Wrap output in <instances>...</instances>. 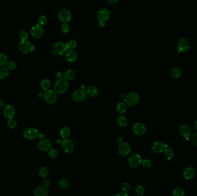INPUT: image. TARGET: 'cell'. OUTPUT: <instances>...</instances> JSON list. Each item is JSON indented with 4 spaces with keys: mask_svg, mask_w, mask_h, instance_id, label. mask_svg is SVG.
<instances>
[{
    "mask_svg": "<svg viewBox=\"0 0 197 196\" xmlns=\"http://www.w3.org/2000/svg\"><path fill=\"white\" fill-rule=\"evenodd\" d=\"M69 88V83L67 80L65 78H60L58 79L57 81L55 82L54 89V91L58 94H63L67 91Z\"/></svg>",
    "mask_w": 197,
    "mask_h": 196,
    "instance_id": "obj_1",
    "label": "cell"
},
{
    "mask_svg": "<svg viewBox=\"0 0 197 196\" xmlns=\"http://www.w3.org/2000/svg\"><path fill=\"white\" fill-rule=\"evenodd\" d=\"M18 48L21 53L24 54H28L34 51L35 47L32 43L26 40H21L18 44Z\"/></svg>",
    "mask_w": 197,
    "mask_h": 196,
    "instance_id": "obj_2",
    "label": "cell"
},
{
    "mask_svg": "<svg viewBox=\"0 0 197 196\" xmlns=\"http://www.w3.org/2000/svg\"><path fill=\"white\" fill-rule=\"evenodd\" d=\"M125 103L129 106H134L138 104L139 101V96L135 92H131L124 98Z\"/></svg>",
    "mask_w": 197,
    "mask_h": 196,
    "instance_id": "obj_3",
    "label": "cell"
},
{
    "mask_svg": "<svg viewBox=\"0 0 197 196\" xmlns=\"http://www.w3.org/2000/svg\"><path fill=\"white\" fill-rule=\"evenodd\" d=\"M67 50L66 44L61 42L54 43L51 48V52L55 56H61L65 54Z\"/></svg>",
    "mask_w": 197,
    "mask_h": 196,
    "instance_id": "obj_4",
    "label": "cell"
},
{
    "mask_svg": "<svg viewBox=\"0 0 197 196\" xmlns=\"http://www.w3.org/2000/svg\"><path fill=\"white\" fill-rule=\"evenodd\" d=\"M142 159L138 153H133L130 155L128 160V163L131 168H138L142 163Z\"/></svg>",
    "mask_w": 197,
    "mask_h": 196,
    "instance_id": "obj_5",
    "label": "cell"
},
{
    "mask_svg": "<svg viewBox=\"0 0 197 196\" xmlns=\"http://www.w3.org/2000/svg\"><path fill=\"white\" fill-rule=\"evenodd\" d=\"M87 98V92L83 89H78L73 93L72 98L76 102H81Z\"/></svg>",
    "mask_w": 197,
    "mask_h": 196,
    "instance_id": "obj_6",
    "label": "cell"
},
{
    "mask_svg": "<svg viewBox=\"0 0 197 196\" xmlns=\"http://www.w3.org/2000/svg\"><path fill=\"white\" fill-rule=\"evenodd\" d=\"M111 12L109 9L107 8H101L99 10L97 14V18L99 22L106 23L110 17Z\"/></svg>",
    "mask_w": 197,
    "mask_h": 196,
    "instance_id": "obj_7",
    "label": "cell"
},
{
    "mask_svg": "<svg viewBox=\"0 0 197 196\" xmlns=\"http://www.w3.org/2000/svg\"><path fill=\"white\" fill-rule=\"evenodd\" d=\"M178 53L187 52L190 48V43L187 39L182 38L178 40L177 44Z\"/></svg>",
    "mask_w": 197,
    "mask_h": 196,
    "instance_id": "obj_8",
    "label": "cell"
},
{
    "mask_svg": "<svg viewBox=\"0 0 197 196\" xmlns=\"http://www.w3.org/2000/svg\"><path fill=\"white\" fill-rule=\"evenodd\" d=\"M44 98L47 103L49 104H53L57 100V93L52 90H47L45 91L44 94Z\"/></svg>",
    "mask_w": 197,
    "mask_h": 196,
    "instance_id": "obj_9",
    "label": "cell"
},
{
    "mask_svg": "<svg viewBox=\"0 0 197 196\" xmlns=\"http://www.w3.org/2000/svg\"><path fill=\"white\" fill-rule=\"evenodd\" d=\"M58 18L63 23H68L72 19L71 12L66 9L61 10L58 13Z\"/></svg>",
    "mask_w": 197,
    "mask_h": 196,
    "instance_id": "obj_10",
    "label": "cell"
},
{
    "mask_svg": "<svg viewBox=\"0 0 197 196\" xmlns=\"http://www.w3.org/2000/svg\"><path fill=\"white\" fill-rule=\"evenodd\" d=\"M61 147L65 153L69 154L72 153L74 150V143L70 139H64L61 142Z\"/></svg>",
    "mask_w": 197,
    "mask_h": 196,
    "instance_id": "obj_11",
    "label": "cell"
},
{
    "mask_svg": "<svg viewBox=\"0 0 197 196\" xmlns=\"http://www.w3.org/2000/svg\"><path fill=\"white\" fill-rule=\"evenodd\" d=\"M39 133L37 129L34 128H28L24 131L23 136L25 139L31 140L38 138Z\"/></svg>",
    "mask_w": 197,
    "mask_h": 196,
    "instance_id": "obj_12",
    "label": "cell"
},
{
    "mask_svg": "<svg viewBox=\"0 0 197 196\" xmlns=\"http://www.w3.org/2000/svg\"><path fill=\"white\" fill-rule=\"evenodd\" d=\"M44 29L42 25L36 24L32 27L31 30V34L34 39H38L44 35Z\"/></svg>",
    "mask_w": 197,
    "mask_h": 196,
    "instance_id": "obj_13",
    "label": "cell"
},
{
    "mask_svg": "<svg viewBox=\"0 0 197 196\" xmlns=\"http://www.w3.org/2000/svg\"><path fill=\"white\" fill-rule=\"evenodd\" d=\"M38 148L42 151H48L52 147V143L50 140L48 139H40L38 144Z\"/></svg>",
    "mask_w": 197,
    "mask_h": 196,
    "instance_id": "obj_14",
    "label": "cell"
},
{
    "mask_svg": "<svg viewBox=\"0 0 197 196\" xmlns=\"http://www.w3.org/2000/svg\"><path fill=\"white\" fill-rule=\"evenodd\" d=\"M2 113L5 118L8 119L13 118L16 113L15 107L12 105H6L4 107Z\"/></svg>",
    "mask_w": 197,
    "mask_h": 196,
    "instance_id": "obj_15",
    "label": "cell"
},
{
    "mask_svg": "<svg viewBox=\"0 0 197 196\" xmlns=\"http://www.w3.org/2000/svg\"><path fill=\"white\" fill-rule=\"evenodd\" d=\"M132 130L136 135L142 136L145 134L146 131V128L144 124L141 123H137L133 125Z\"/></svg>",
    "mask_w": 197,
    "mask_h": 196,
    "instance_id": "obj_16",
    "label": "cell"
},
{
    "mask_svg": "<svg viewBox=\"0 0 197 196\" xmlns=\"http://www.w3.org/2000/svg\"><path fill=\"white\" fill-rule=\"evenodd\" d=\"M131 146L128 143L122 142L118 146V153L122 157H126L130 153Z\"/></svg>",
    "mask_w": 197,
    "mask_h": 196,
    "instance_id": "obj_17",
    "label": "cell"
},
{
    "mask_svg": "<svg viewBox=\"0 0 197 196\" xmlns=\"http://www.w3.org/2000/svg\"><path fill=\"white\" fill-rule=\"evenodd\" d=\"M192 128L188 125H182L179 128L180 134L186 139H189V137L192 134Z\"/></svg>",
    "mask_w": 197,
    "mask_h": 196,
    "instance_id": "obj_18",
    "label": "cell"
},
{
    "mask_svg": "<svg viewBox=\"0 0 197 196\" xmlns=\"http://www.w3.org/2000/svg\"><path fill=\"white\" fill-rule=\"evenodd\" d=\"M167 148V145L161 142H155L152 145V150L154 153H160L164 152V150Z\"/></svg>",
    "mask_w": 197,
    "mask_h": 196,
    "instance_id": "obj_19",
    "label": "cell"
},
{
    "mask_svg": "<svg viewBox=\"0 0 197 196\" xmlns=\"http://www.w3.org/2000/svg\"><path fill=\"white\" fill-rule=\"evenodd\" d=\"M65 57L69 62H74L77 61L78 55L74 50H67L65 53Z\"/></svg>",
    "mask_w": 197,
    "mask_h": 196,
    "instance_id": "obj_20",
    "label": "cell"
},
{
    "mask_svg": "<svg viewBox=\"0 0 197 196\" xmlns=\"http://www.w3.org/2000/svg\"><path fill=\"white\" fill-rule=\"evenodd\" d=\"M48 194L47 187H44V185L36 187L34 190V194L36 196H46L48 195Z\"/></svg>",
    "mask_w": 197,
    "mask_h": 196,
    "instance_id": "obj_21",
    "label": "cell"
},
{
    "mask_svg": "<svg viewBox=\"0 0 197 196\" xmlns=\"http://www.w3.org/2000/svg\"><path fill=\"white\" fill-rule=\"evenodd\" d=\"M183 177L187 180H191L194 177L195 172L194 168L191 167L186 168L183 171Z\"/></svg>",
    "mask_w": 197,
    "mask_h": 196,
    "instance_id": "obj_22",
    "label": "cell"
},
{
    "mask_svg": "<svg viewBox=\"0 0 197 196\" xmlns=\"http://www.w3.org/2000/svg\"><path fill=\"white\" fill-rule=\"evenodd\" d=\"M99 91L96 86H89L87 89V94L91 97H94L99 94Z\"/></svg>",
    "mask_w": 197,
    "mask_h": 196,
    "instance_id": "obj_23",
    "label": "cell"
},
{
    "mask_svg": "<svg viewBox=\"0 0 197 196\" xmlns=\"http://www.w3.org/2000/svg\"><path fill=\"white\" fill-rule=\"evenodd\" d=\"M76 77V72L71 69L67 70L63 74V78L66 80H72Z\"/></svg>",
    "mask_w": 197,
    "mask_h": 196,
    "instance_id": "obj_24",
    "label": "cell"
},
{
    "mask_svg": "<svg viewBox=\"0 0 197 196\" xmlns=\"http://www.w3.org/2000/svg\"><path fill=\"white\" fill-rule=\"evenodd\" d=\"M58 185L60 189L63 190H65L69 187V182L68 179L65 178H63L59 179L58 182Z\"/></svg>",
    "mask_w": 197,
    "mask_h": 196,
    "instance_id": "obj_25",
    "label": "cell"
},
{
    "mask_svg": "<svg viewBox=\"0 0 197 196\" xmlns=\"http://www.w3.org/2000/svg\"><path fill=\"white\" fill-rule=\"evenodd\" d=\"M127 110V105L124 102H119L116 107V111L119 114H124Z\"/></svg>",
    "mask_w": 197,
    "mask_h": 196,
    "instance_id": "obj_26",
    "label": "cell"
},
{
    "mask_svg": "<svg viewBox=\"0 0 197 196\" xmlns=\"http://www.w3.org/2000/svg\"><path fill=\"white\" fill-rule=\"evenodd\" d=\"M173 150L171 148H165L164 151V157L166 158L168 161H170L171 160L172 158L173 157Z\"/></svg>",
    "mask_w": 197,
    "mask_h": 196,
    "instance_id": "obj_27",
    "label": "cell"
},
{
    "mask_svg": "<svg viewBox=\"0 0 197 196\" xmlns=\"http://www.w3.org/2000/svg\"><path fill=\"white\" fill-rule=\"evenodd\" d=\"M117 123L122 127H126L128 125V120L125 116H121L117 119Z\"/></svg>",
    "mask_w": 197,
    "mask_h": 196,
    "instance_id": "obj_28",
    "label": "cell"
},
{
    "mask_svg": "<svg viewBox=\"0 0 197 196\" xmlns=\"http://www.w3.org/2000/svg\"><path fill=\"white\" fill-rule=\"evenodd\" d=\"M51 86V82L47 79H44L40 83V87L44 91H46L50 89Z\"/></svg>",
    "mask_w": 197,
    "mask_h": 196,
    "instance_id": "obj_29",
    "label": "cell"
},
{
    "mask_svg": "<svg viewBox=\"0 0 197 196\" xmlns=\"http://www.w3.org/2000/svg\"><path fill=\"white\" fill-rule=\"evenodd\" d=\"M70 134V130L69 127H65L60 131V135L63 139H66Z\"/></svg>",
    "mask_w": 197,
    "mask_h": 196,
    "instance_id": "obj_30",
    "label": "cell"
},
{
    "mask_svg": "<svg viewBox=\"0 0 197 196\" xmlns=\"http://www.w3.org/2000/svg\"><path fill=\"white\" fill-rule=\"evenodd\" d=\"M8 62L7 56L4 53H0V67H5Z\"/></svg>",
    "mask_w": 197,
    "mask_h": 196,
    "instance_id": "obj_31",
    "label": "cell"
},
{
    "mask_svg": "<svg viewBox=\"0 0 197 196\" xmlns=\"http://www.w3.org/2000/svg\"><path fill=\"white\" fill-rule=\"evenodd\" d=\"M182 74V70L179 67H174L171 71V75L173 78H178Z\"/></svg>",
    "mask_w": 197,
    "mask_h": 196,
    "instance_id": "obj_32",
    "label": "cell"
},
{
    "mask_svg": "<svg viewBox=\"0 0 197 196\" xmlns=\"http://www.w3.org/2000/svg\"><path fill=\"white\" fill-rule=\"evenodd\" d=\"M49 174L48 169L46 167H42L39 169V176L41 178H46Z\"/></svg>",
    "mask_w": 197,
    "mask_h": 196,
    "instance_id": "obj_33",
    "label": "cell"
},
{
    "mask_svg": "<svg viewBox=\"0 0 197 196\" xmlns=\"http://www.w3.org/2000/svg\"><path fill=\"white\" fill-rule=\"evenodd\" d=\"M9 75V71L7 67H1L0 68V80L5 79Z\"/></svg>",
    "mask_w": 197,
    "mask_h": 196,
    "instance_id": "obj_34",
    "label": "cell"
},
{
    "mask_svg": "<svg viewBox=\"0 0 197 196\" xmlns=\"http://www.w3.org/2000/svg\"><path fill=\"white\" fill-rule=\"evenodd\" d=\"M65 44L67 50H74L77 47V42L74 40H69Z\"/></svg>",
    "mask_w": 197,
    "mask_h": 196,
    "instance_id": "obj_35",
    "label": "cell"
},
{
    "mask_svg": "<svg viewBox=\"0 0 197 196\" xmlns=\"http://www.w3.org/2000/svg\"><path fill=\"white\" fill-rule=\"evenodd\" d=\"M173 194L176 196H182L184 194V191L182 187H176L173 190Z\"/></svg>",
    "mask_w": 197,
    "mask_h": 196,
    "instance_id": "obj_36",
    "label": "cell"
},
{
    "mask_svg": "<svg viewBox=\"0 0 197 196\" xmlns=\"http://www.w3.org/2000/svg\"><path fill=\"white\" fill-rule=\"evenodd\" d=\"M48 21V19L47 17L44 16V15H42L40 16H39V17L38 20V22L39 24L43 26L46 24H47Z\"/></svg>",
    "mask_w": 197,
    "mask_h": 196,
    "instance_id": "obj_37",
    "label": "cell"
},
{
    "mask_svg": "<svg viewBox=\"0 0 197 196\" xmlns=\"http://www.w3.org/2000/svg\"><path fill=\"white\" fill-rule=\"evenodd\" d=\"M19 36L21 40H26L28 37V34L25 30H21L20 31Z\"/></svg>",
    "mask_w": 197,
    "mask_h": 196,
    "instance_id": "obj_38",
    "label": "cell"
},
{
    "mask_svg": "<svg viewBox=\"0 0 197 196\" xmlns=\"http://www.w3.org/2000/svg\"><path fill=\"white\" fill-rule=\"evenodd\" d=\"M58 153L57 150L55 148H51L48 151V155L50 158H55L58 156Z\"/></svg>",
    "mask_w": 197,
    "mask_h": 196,
    "instance_id": "obj_39",
    "label": "cell"
},
{
    "mask_svg": "<svg viewBox=\"0 0 197 196\" xmlns=\"http://www.w3.org/2000/svg\"><path fill=\"white\" fill-rule=\"evenodd\" d=\"M141 165L145 168H151V166L152 165V161L150 160L146 159H144V160H143L142 161Z\"/></svg>",
    "mask_w": 197,
    "mask_h": 196,
    "instance_id": "obj_40",
    "label": "cell"
},
{
    "mask_svg": "<svg viewBox=\"0 0 197 196\" xmlns=\"http://www.w3.org/2000/svg\"><path fill=\"white\" fill-rule=\"evenodd\" d=\"M16 125H17V121L16 120L14 119L13 118L8 119V126L9 128L11 129H13L16 127Z\"/></svg>",
    "mask_w": 197,
    "mask_h": 196,
    "instance_id": "obj_41",
    "label": "cell"
},
{
    "mask_svg": "<svg viewBox=\"0 0 197 196\" xmlns=\"http://www.w3.org/2000/svg\"><path fill=\"white\" fill-rule=\"evenodd\" d=\"M131 189V187H130V184H129L127 182H125L123 183L122 186H121V189L123 191H124L125 193H128L129 192Z\"/></svg>",
    "mask_w": 197,
    "mask_h": 196,
    "instance_id": "obj_42",
    "label": "cell"
},
{
    "mask_svg": "<svg viewBox=\"0 0 197 196\" xmlns=\"http://www.w3.org/2000/svg\"><path fill=\"white\" fill-rule=\"evenodd\" d=\"M61 30L63 33L67 34L70 31V25L67 23H63L61 27Z\"/></svg>",
    "mask_w": 197,
    "mask_h": 196,
    "instance_id": "obj_43",
    "label": "cell"
},
{
    "mask_svg": "<svg viewBox=\"0 0 197 196\" xmlns=\"http://www.w3.org/2000/svg\"><path fill=\"white\" fill-rule=\"evenodd\" d=\"M135 191L136 193L140 196H142L145 193V189L144 187H142V185H138V187H136L135 189Z\"/></svg>",
    "mask_w": 197,
    "mask_h": 196,
    "instance_id": "obj_44",
    "label": "cell"
},
{
    "mask_svg": "<svg viewBox=\"0 0 197 196\" xmlns=\"http://www.w3.org/2000/svg\"><path fill=\"white\" fill-rule=\"evenodd\" d=\"M6 67L9 70H14L16 68V65L13 61H8V62L6 64Z\"/></svg>",
    "mask_w": 197,
    "mask_h": 196,
    "instance_id": "obj_45",
    "label": "cell"
},
{
    "mask_svg": "<svg viewBox=\"0 0 197 196\" xmlns=\"http://www.w3.org/2000/svg\"><path fill=\"white\" fill-rule=\"evenodd\" d=\"M50 181L47 179V178H45L44 179L43 182H42V185H44V187H48L50 185Z\"/></svg>",
    "mask_w": 197,
    "mask_h": 196,
    "instance_id": "obj_46",
    "label": "cell"
},
{
    "mask_svg": "<svg viewBox=\"0 0 197 196\" xmlns=\"http://www.w3.org/2000/svg\"><path fill=\"white\" fill-rule=\"evenodd\" d=\"M192 143L197 147V132L192 135Z\"/></svg>",
    "mask_w": 197,
    "mask_h": 196,
    "instance_id": "obj_47",
    "label": "cell"
},
{
    "mask_svg": "<svg viewBox=\"0 0 197 196\" xmlns=\"http://www.w3.org/2000/svg\"><path fill=\"white\" fill-rule=\"evenodd\" d=\"M4 105H5V102H4V101L2 100V99H0V109H1L4 108Z\"/></svg>",
    "mask_w": 197,
    "mask_h": 196,
    "instance_id": "obj_48",
    "label": "cell"
},
{
    "mask_svg": "<svg viewBox=\"0 0 197 196\" xmlns=\"http://www.w3.org/2000/svg\"><path fill=\"white\" fill-rule=\"evenodd\" d=\"M119 0H107V1L110 4H115Z\"/></svg>",
    "mask_w": 197,
    "mask_h": 196,
    "instance_id": "obj_49",
    "label": "cell"
},
{
    "mask_svg": "<svg viewBox=\"0 0 197 196\" xmlns=\"http://www.w3.org/2000/svg\"><path fill=\"white\" fill-rule=\"evenodd\" d=\"M63 74L61 72H58L57 74V77L58 78V79H60V78H63Z\"/></svg>",
    "mask_w": 197,
    "mask_h": 196,
    "instance_id": "obj_50",
    "label": "cell"
},
{
    "mask_svg": "<svg viewBox=\"0 0 197 196\" xmlns=\"http://www.w3.org/2000/svg\"><path fill=\"white\" fill-rule=\"evenodd\" d=\"M38 138L40 139H44L45 138V135L43 132L39 133Z\"/></svg>",
    "mask_w": 197,
    "mask_h": 196,
    "instance_id": "obj_51",
    "label": "cell"
},
{
    "mask_svg": "<svg viewBox=\"0 0 197 196\" xmlns=\"http://www.w3.org/2000/svg\"><path fill=\"white\" fill-rule=\"evenodd\" d=\"M128 194H127V193H125L124 191H122V192H120L118 194H116V196H127Z\"/></svg>",
    "mask_w": 197,
    "mask_h": 196,
    "instance_id": "obj_52",
    "label": "cell"
},
{
    "mask_svg": "<svg viewBox=\"0 0 197 196\" xmlns=\"http://www.w3.org/2000/svg\"><path fill=\"white\" fill-rule=\"evenodd\" d=\"M116 140H117L118 142H119V143L123 142V139L122 137H118V138H117Z\"/></svg>",
    "mask_w": 197,
    "mask_h": 196,
    "instance_id": "obj_53",
    "label": "cell"
},
{
    "mask_svg": "<svg viewBox=\"0 0 197 196\" xmlns=\"http://www.w3.org/2000/svg\"><path fill=\"white\" fill-rule=\"evenodd\" d=\"M104 25H105V23H103V22H99V26L100 27H101V28L104 27Z\"/></svg>",
    "mask_w": 197,
    "mask_h": 196,
    "instance_id": "obj_54",
    "label": "cell"
},
{
    "mask_svg": "<svg viewBox=\"0 0 197 196\" xmlns=\"http://www.w3.org/2000/svg\"><path fill=\"white\" fill-rule=\"evenodd\" d=\"M44 93L43 92H40L38 94V96L40 98H43L44 97Z\"/></svg>",
    "mask_w": 197,
    "mask_h": 196,
    "instance_id": "obj_55",
    "label": "cell"
},
{
    "mask_svg": "<svg viewBox=\"0 0 197 196\" xmlns=\"http://www.w3.org/2000/svg\"><path fill=\"white\" fill-rule=\"evenodd\" d=\"M194 127H195V129H197V121H195V123Z\"/></svg>",
    "mask_w": 197,
    "mask_h": 196,
    "instance_id": "obj_56",
    "label": "cell"
},
{
    "mask_svg": "<svg viewBox=\"0 0 197 196\" xmlns=\"http://www.w3.org/2000/svg\"><path fill=\"white\" fill-rule=\"evenodd\" d=\"M85 86H84V85H83L81 86V89L84 90V89H85Z\"/></svg>",
    "mask_w": 197,
    "mask_h": 196,
    "instance_id": "obj_57",
    "label": "cell"
}]
</instances>
